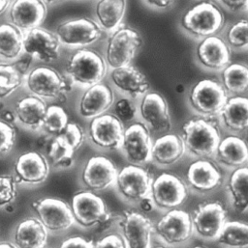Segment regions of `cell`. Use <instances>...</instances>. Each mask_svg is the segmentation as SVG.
Segmentation results:
<instances>
[{
  "label": "cell",
  "mask_w": 248,
  "mask_h": 248,
  "mask_svg": "<svg viewBox=\"0 0 248 248\" xmlns=\"http://www.w3.org/2000/svg\"><path fill=\"white\" fill-rule=\"evenodd\" d=\"M185 153L197 158L214 156L221 140L219 124L213 117H195L186 121L181 128Z\"/></svg>",
  "instance_id": "1"
},
{
  "label": "cell",
  "mask_w": 248,
  "mask_h": 248,
  "mask_svg": "<svg viewBox=\"0 0 248 248\" xmlns=\"http://www.w3.org/2000/svg\"><path fill=\"white\" fill-rule=\"evenodd\" d=\"M23 86L30 95L45 100L65 102L67 93L71 91L70 81L57 70L48 65L36 66L28 71Z\"/></svg>",
  "instance_id": "2"
},
{
  "label": "cell",
  "mask_w": 248,
  "mask_h": 248,
  "mask_svg": "<svg viewBox=\"0 0 248 248\" xmlns=\"http://www.w3.org/2000/svg\"><path fill=\"white\" fill-rule=\"evenodd\" d=\"M107 67L105 58L98 51L80 48L68 57L66 73L72 82L90 87L102 82L107 74Z\"/></svg>",
  "instance_id": "3"
},
{
  "label": "cell",
  "mask_w": 248,
  "mask_h": 248,
  "mask_svg": "<svg viewBox=\"0 0 248 248\" xmlns=\"http://www.w3.org/2000/svg\"><path fill=\"white\" fill-rule=\"evenodd\" d=\"M225 22L224 14L214 3L203 1L190 8L181 18L183 29L195 38L216 35Z\"/></svg>",
  "instance_id": "4"
},
{
  "label": "cell",
  "mask_w": 248,
  "mask_h": 248,
  "mask_svg": "<svg viewBox=\"0 0 248 248\" xmlns=\"http://www.w3.org/2000/svg\"><path fill=\"white\" fill-rule=\"evenodd\" d=\"M142 46L140 33L126 25H120L108 38L105 61L112 70L130 65Z\"/></svg>",
  "instance_id": "5"
},
{
  "label": "cell",
  "mask_w": 248,
  "mask_h": 248,
  "mask_svg": "<svg viewBox=\"0 0 248 248\" xmlns=\"http://www.w3.org/2000/svg\"><path fill=\"white\" fill-rule=\"evenodd\" d=\"M149 197L161 211L177 209L188 197V186L178 175L163 173L152 180Z\"/></svg>",
  "instance_id": "6"
},
{
  "label": "cell",
  "mask_w": 248,
  "mask_h": 248,
  "mask_svg": "<svg viewBox=\"0 0 248 248\" xmlns=\"http://www.w3.org/2000/svg\"><path fill=\"white\" fill-rule=\"evenodd\" d=\"M229 96L223 85L215 79H202L190 90L189 103L192 109L203 117L218 115Z\"/></svg>",
  "instance_id": "7"
},
{
  "label": "cell",
  "mask_w": 248,
  "mask_h": 248,
  "mask_svg": "<svg viewBox=\"0 0 248 248\" xmlns=\"http://www.w3.org/2000/svg\"><path fill=\"white\" fill-rule=\"evenodd\" d=\"M70 208L75 223L82 228H92L111 219V214L104 200L89 190L75 193Z\"/></svg>",
  "instance_id": "8"
},
{
  "label": "cell",
  "mask_w": 248,
  "mask_h": 248,
  "mask_svg": "<svg viewBox=\"0 0 248 248\" xmlns=\"http://www.w3.org/2000/svg\"><path fill=\"white\" fill-rule=\"evenodd\" d=\"M153 233L166 246H181L194 234L191 215L179 209L170 210L153 226Z\"/></svg>",
  "instance_id": "9"
},
{
  "label": "cell",
  "mask_w": 248,
  "mask_h": 248,
  "mask_svg": "<svg viewBox=\"0 0 248 248\" xmlns=\"http://www.w3.org/2000/svg\"><path fill=\"white\" fill-rule=\"evenodd\" d=\"M31 207L36 217L48 232L62 233L75 223L70 205L57 198H42L34 201Z\"/></svg>",
  "instance_id": "10"
},
{
  "label": "cell",
  "mask_w": 248,
  "mask_h": 248,
  "mask_svg": "<svg viewBox=\"0 0 248 248\" xmlns=\"http://www.w3.org/2000/svg\"><path fill=\"white\" fill-rule=\"evenodd\" d=\"M60 45L70 47H85L103 37L99 24L88 17L69 19L61 22L55 30Z\"/></svg>",
  "instance_id": "11"
},
{
  "label": "cell",
  "mask_w": 248,
  "mask_h": 248,
  "mask_svg": "<svg viewBox=\"0 0 248 248\" xmlns=\"http://www.w3.org/2000/svg\"><path fill=\"white\" fill-rule=\"evenodd\" d=\"M152 180L149 172L143 167L130 164L118 172L115 186L125 201L139 203L149 196Z\"/></svg>",
  "instance_id": "12"
},
{
  "label": "cell",
  "mask_w": 248,
  "mask_h": 248,
  "mask_svg": "<svg viewBox=\"0 0 248 248\" xmlns=\"http://www.w3.org/2000/svg\"><path fill=\"white\" fill-rule=\"evenodd\" d=\"M194 233L205 240H215L227 219V210L220 201L200 203L191 215Z\"/></svg>",
  "instance_id": "13"
},
{
  "label": "cell",
  "mask_w": 248,
  "mask_h": 248,
  "mask_svg": "<svg viewBox=\"0 0 248 248\" xmlns=\"http://www.w3.org/2000/svg\"><path fill=\"white\" fill-rule=\"evenodd\" d=\"M60 43L55 33L41 26L23 33V53L45 65L59 58Z\"/></svg>",
  "instance_id": "14"
},
{
  "label": "cell",
  "mask_w": 248,
  "mask_h": 248,
  "mask_svg": "<svg viewBox=\"0 0 248 248\" xmlns=\"http://www.w3.org/2000/svg\"><path fill=\"white\" fill-rule=\"evenodd\" d=\"M151 146L150 130L143 123H133L124 129L120 149L130 164L142 166L149 162Z\"/></svg>",
  "instance_id": "15"
},
{
  "label": "cell",
  "mask_w": 248,
  "mask_h": 248,
  "mask_svg": "<svg viewBox=\"0 0 248 248\" xmlns=\"http://www.w3.org/2000/svg\"><path fill=\"white\" fill-rule=\"evenodd\" d=\"M119 225L127 248H150L153 224L142 212L124 211Z\"/></svg>",
  "instance_id": "16"
},
{
  "label": "cell",
  "mask_w": 248,
  "mask_h": 248,
  "mask_svg": "<svg viewBox=\"0 0 248 248\" xmlns=\"http://www.w3.org/2000/svg\"><path fill=\"white\" fill-rule=\"evenodd\" d=\"M14 173L17 185H41L49 177L50 163L40 152H26L18 156L14 164Z\"/></svg>",
  "instance_id": "17"
},
{
  "label": "cell",
  "mask_w": 248,
  "mask_h": 248,
  "mask_svg": "<svg viewBox=\"0 0 248 248\" xmlns=\"http://www.w3.org/2000/svg\"><path fill=\"white\" fill-rule=\"evenodd\" d=\"M118 168L107 156H91L82 171V183L87 190L100 192L114 186Z\"/></svg>",
  "instance_id": "18"
},
{
  "label": "cell",
  "mask_w": 248,
  "mask_h": 248,
  "mask_svg": "<svg viewBox=\"0 0 248 248\" xmlns=\"http://www.w3.org/2000/svg\"><path fill=\"white\" fill-rule=\"evenodd\" d=\"M47 14V5L41 0H13L6 16L9 23L24 33L41 26Z\"/></svg>",
  "instance_id": "19"
},
{
  "label": "cell",
  "mask_w": 248,
  "mask_h": 248,
  "mask_svg": "<svg viewBox=\"0 0 248 248\" xmlns=\"http://www.w3.org/2000/svg\"><path fill=\"white\" fill-rule=\"evenodd\" d=\"M124 124L114 114H102L91 119L89 128L90 142L102 150H118L124 138Z\"/></svg>",
  "instance_id": "20"
},
{
  "label": "cell",
  "mask_w": 248,
  "mask_h": 248,
  "mask_svg": "<svg viewBox=\"0 0 248 248\" xmlns=\"http://www.w3.org/2000/svg\"><path fill=\"white\" fill-rule=\"evenodd\" d=\"M223 176L219 166L210 158H199L190 163L186 172L188 187L197 193L206 194L216 190Z\"/></svg>",
  "instance_id": "21"
},
{
  "label": "cell",
  "mask_w": 248,
  "mask_h": 248,
  "mask_svg": "<svg viewBox=\"0 0 248 248\" xmlns=\"http://www.w3.org/2000/svg\"><path fill=\"white\" fill-rule=\"evenodd\" d=\"M140 116L149 130L163 133L171 129L168 104L159 93L147 92L142 96L140 103Z\"/></svg>",
  "instance_id": "22"
},
{
  "label": "cell",
  "mask_w": 248,
  "mask_h": 248,
  "mask_svg": "<svg viewBox=\"0 0 248 248\" xmlns=\"http://www.w3.org/2000/svg\"><path fill=\"white\" fill-rule=\"evenodd\" d=\"M196 54L200 64L209 70L222 71L231 64V48L217 35L204 38L197 46Z\"/></svg>",
  "instance_id": "23"
},
{
  "label": "cell",
  "mask_w": 248,
  "mask_h": 248,
  "mask_svg": "<svg viewBox=\"0 0 248 248\" xmlns=\"http://www.w3.org/2000/svg\"><path fill=\"white\" fill-rule=\"evenodd\" d=\"M115 103V94L111 86L99 82L84 92L79 104V113L86 119H93L105 114Z\"/></svg>",
  "instance_id": "24"
},
{
  "label": "cell",
  "mask_w": 248,
  "mask_h": 248,
  "mask_svg": "<svg viewBox=\"0 0 248 248\" xmlns=\"http://www.w3.org/2000/svg\"><path fill=\"white\" fill-rule=\"evenodd\" d=\"M47 108L46 102L36 96L29 94L21 97L16 102L13 109L16 122L26 129L40 130Z\"/></svg>",
  "instance_id": "25"
},
{
  "label": "cell",
  "mask_w": 248,
  "mask_h": 248,
  "mask_svg": "<svg viewBox=\"0 0 248 248\" xmlns=\"http://www.w3.org/2000/svg\"><path fill=\"white\" fill-rule=\"evenodd\" d=\"M110 78L119 91L132 98L142 97L150 87L144 74L131 65L113 69Z\"/></svg>",
  "instance_id": "26"
},
{
  "label": "cell",
  "mask_w": 248,
  "mask_h": 248,
  "mask_svg": "<svg viewBox=\"0 0 248 248\" xmlns=\"http://www.w3.org/2000/svg\"><path fill=\"white\" fill-rule=\"evenodd\" d=\"M185 154V148L180 135L167 133L157 138L151 146L150 161L165 167L177 163Z\"/></svg>",
  "instance_id": "27"
},
{
  "label": "cell",
  "mask_w": 248,
  "mask_h": 248,
  "mask_svg": "<svg viewBox=\"0 0 248 248\" xmlns=\"http://www.w3.org/2000/svg\"><path fill=\"white\" fill-rule=\"evenodd\" d=\"M217 163L231 169L247 166L248 150L247 142L239 135L232 134L221 139L214 154Z\"/></svg>",
  "instance_id": "28"
},
{
  "label": "cell",
  "mask_w": 248,
  "mask_h": 248,
  "mask_svg": "<svg viewBox=\"0 0 248 248\" xmlns=\"http://www.w3.org/2000/svg\"><path fill=\"white\" fill-rule=\"evenodd\" d=\"M49 232L35 217L19 221L14 231L13 244L17 248H45Z\"/></svg>",
  "instance_id": "29"
},
{
  "label": "cell",
  "mask_w": 248,
  "mask_h": 248,
  "mask_svg": "<svg viewBox=\"0 0 248 248\" xmlns=\"http://www.w3.org/2000/svg\"><path fill=\"white\" fill-rule=\"evenodd\" d=\"M218 115L221 124L227 130L233 133L246 131L248 126V98L241 95L228 98Z\"/></svg>",
  "instance_id": "30"
},
{
  "label": "cell",
  "mask_w": 248,
  "mask_h": 248,
  "mask_svg": "<svg viewBox=\"0 0 248 248\" xmlns=\"http://www.w3.org/2000/svg\"><path fill=\"white\" fill-rule=\"evenodd\" d=\"M23 54V32L9 23H0V61L15 62Z\"/></svg>",
  "instance_id": "31"
},
{
  "label": "cell",
  "mask_w": 248,
  "mask_h": 248,
  "mask_svg": "<svg viewBox=\"0 0 248 248\" xmlns=\"http://www.w3.org/2000/svg\"><path fill=\"white\" fill-rule=\"evenodd\" d=\"M126 9V0H99L95 7L97 23L106 31H114L121 25Z\"/></svg>",
  "instance_id": "32"
},
{
  "label": "cell",
  "mask_w": 248,
  "mask_h": 248,
  "mask_svg": "<svg viewBox=\"0 0 248 248\" xmlns=\"http://www.w3.org/2000/svg\"><path fill=\"white\" fill-rule=\"evenodd\" d=\"M248 167L243 166L235 169L228 180L227 189L233 208L240 214L248 212Z\"/></svg>",
  "instance_id": "33"
},
{
  "label": "cell",
  "mask_w": 248,
  "mask_h": 248,
  "mask_svg": "<svg viewBox=\"0 0 248 248\" xmlns=\"http://www.w3.org/2000/svg\"><path fill=\"white\" fill-rule=\"evenodd\" d=\"M214 241L223 248H248V225L241 221H226Z\"/></svg>",
  "instance_id": "34"
},
{
  "label": "cell",
  "mask_w": 248,
  "mask_h": 248,
  "mask_svg": "<svg viewBox=\"0 0 248 248\" xmlns=\"http://www.w3.org/2000/svg\"><path fill=\"white\" fill-rule=\"evenodd\" d=\"M25 75L15 62L0 61V101H5L24 84Z\"/></svg>",
  "instance_id": "35"
},
{
  "label": "cell",
  "mask_w": 248,
  "mask_h": 248,
  "mask_svg": "<svg viewBox=\"0 0 248 248\" xmlns=\"http://www.w3.org/2000/svg\"><path fill=\"white\" fill-rule=\"evenodd\" d=\"M227 93L240 96L248 88V68L243 63L229 64L222 70V83Z\"/></svg>",
  "instance_id": "36"
},
{
  "label": "cell",
  "mask_w": 248,
  "mask_h": 248,
  "mask_svg": "<svg viewBox=\"0 0 248 248\" xmlns=\"http://www.w3.org/2000/svg\"><path fill=\"white\" fill-rule=\"evenodd\" d=\"M69 123L68 115L64 108L59 106L52 105L47 108L41 129L50 136L59 135Z\"/></svg>",
  "instance_id": "37"
},
{
  "label": "cell",
  "mask_w": 248,
  "mask_h": 248,
  "mask_svg": "<svg viewBox=\"0 0 248 248\" xmlns=\"http://www.w3.org/2000/svg\"><path fill=\"white\" fill-rule=\"evenodd\" d=\"M227 45L231 48L246 49L248 46V22L246 18L232 24L226 33Z\"/></svg>",
  "instance_id": "38"
},
{
  "label": "cell",
  "mask_w": 248,
  "mask_h": 248,
  "mask_svg": "<svg viewBox=\"0 0 248 248\" xmlns=\"http://www.w3.org/2000/svg\"><path fill=\"white\" fill-rule=\"evenodd\" d=\"M56 137H58L59 140L63 144H65L67 148H69L72 152L76 153V151L79 150L84 144L86 134L80 124L69 122L66 127L63 129V131Z\"/></svg>",
  "instance_id": "39"
},
{
  "label": "cell",
  "mask_w": 248,
  "mask_h": 248,
  "mask_svg": "<svg viewBox=\"0 0 248 248\" xmlns=\"http://www.w3.org/2000/svg\"><path fill=\"white\" fill-rule=\"evenodd\" d=\"M17 184L12 175H0V208L12 205L17 197Z\"/></svg>",
  "instance_id": "40"
},
{
  "label": "cell",
  "mask_w": 248,
  "mask_h": 248,
  "mask_svg": "<svg viewBox=\"0 0 248 248\" xmlns=\"http://www.w3.org/2000/svg\"><path fill=\"white\" fill-rule=\"evenodd\" d=\"M16 129L14 125L0 119V156L9 154L16 144Z\"/></svg>",
  "instance_id": "41"
},
{
  "label": "cell",
  "mask_w": 248,
  "mask_h": 248,
  "mask_svg": "<svg viewBox=\"0 0 248 248\" xmlns=\"http://www.w3.org/2000/svg\"><path fill=\"white\" fill-rule=\"evenodd\" d=\"M115 116L123 123L126 124L132 122L137 115V108L135 104L129 99H121L119 100L114 108Z\"/></svg>",
  "instance_id": "42"
},
{
  "label": "cell",
  "mask_w": 248,
  "mask_h": 248,
  "mask_svg": "<svg viewBox=\"0 0 248 248\" xmlns=\"http://www.w3.org/2000/svg\"><path fill=\"white\" fill-rule=\"evenodd\" d=\"M94 248H127V246L121 234L111 233L97 241Z\"/></svg>",
  "instance_id": "43"
},
{
  "label": "cell",
  "mask_w": 248,
  "mask_h": 248,
  "mask_svg": "<svg viewBox=\"0 0 248 248\" xmlns=\"http://www.w3.org/2000/svg\"><path fill=\"white\" fill-rule=\"evenodd\" d=\"M58 248H94V243L86 238L75 236L63 241Z\"/></svg>",
  "instance_id": "44"
},
{
  "label": "cell",
  "mask_w": 248,
  "mask_h": 248,
  "mask_svg": "<svg viewBox=\"0 0 248 248\" xmlns=\"http://www.w3.org/2000/svg\"><path fill=\"white\" fill-rule=\"evenodd\" d=\"M227 9L232 12L247 11L248 0H219Z\"/></svg>",
  "instance_id": "45"
},
{
  "label": "cell",
  "mask_w": 248,
  "mask_h": 248,
  "mask_svg": "<svg viewBox=\"0 0 248 248\" xmlns=\"http://www.w3.org/2000/svg\"><path fill=\"white\" fill-rule=\"evenodd\" d=\"M149 5L158 9H168L173 6L176 0H145Z\"/></svg>",
  "instance_id": "46"
},
{
  "label": "cell",
  "mask_w": 248,
  "mask_h": 248,
  "mask_svg": "<svg viewBox=\"0 0 248 248\" xmlns=\"http://www.w3.org/2000/svg\"><path fill=\"white\" fill-rule=\"evenodd\" d=\"M139 205H140V209L142 212H144V213H148L150 211H152L154 209V205H153V202L152 200L150 199V197H145L143 199H142L140 202H139Z\"/></svg>",
  "instance_id": "47"
},
{
  "label": "cell",
  "mask_w": 248,
  "mask_h": 248,
  "mask_svg": "<svg viewBox=\"0 0 248 248\" xmlns=\"http://www.w3.org/2000/svg\"><path fill=\"white\" fill-rule=\"evenodd\" d=\"M2 120H4L5 122L7 123H10V124H13L14 122H16V117H15V113L13 110H9V109H6V110H3L2 112V117L0 118Z\"/></svg>",
  "instance_id": "48"
},
{
  "label": "cell",
  "mask_w": 248,
  "mask_h": 248,
  "mask_svg": "<svg viewBox=\"0 0 248 248\" xmlns=\"http://www.w3.org/2000/svg\"><path fill=\"white\" fill-rule=\"evenodd\" d=\"M13 0H0V17L6 15Z\"/></svg>",
  "instance_id": "49"
},
{
  "label": "cell",
  "mask_w": 248,
  "mask_h": 248,
  "mask_svg": "<svg viewBox=\"0 0 248 248\" xmlns=\"http://www.w3.org/2000/svg\"><path fill=\"white\" fill-rule=\"evenodd\" d=\"M0 248H17L13 243L10 242H0Z\"/></svg>",
  "instance_id": "50"
},
{
  "label": "cell",
  "mask_w": 248,
  "mask_h": 248,
  "mask_svg": "<svg viewBox=\"0 0 248 248\" xmlns=\"http://www.w3.org/2000/svg\"><path fill=\"white\" fill-rule=\"evenodd\" d=\"M43 1L46 5H50V4H53V3H57V2H60L62 0H41Z\"/></svg>",
  "instance_id": "51"
},
{
  "label": "cell",
  "mask_w": 248,
  "mask_h": 248,
  "mask_svg": "<svg viewBox=\"0 0 248 248\" xmlns=\"http://www.w3.org/2000/svg\"><path fill=\"white\" fill-rule=\"evenodd\" d=\"M168 248L167 247H164V246H157V247H154V248Z\"/></svg>",
  "instance_id": "52"
},
{
  "label": "cell",
  "mask_w": 248,
  "mask_h": 248,
  "mask_svg": "<svg viewBox=\"0 0 248 248\" xmlns=\"http://www.w3.org/2000/svg\"><path fill=\"white\" fill-rule=\"evenodd\" d=\"M204 1H210V2H213V1H214V0H204Z\"/></svg>",
  "instance_id": "53"
},
{
  "label": "cell",
  "mask_w": 248,
  "mask_h": 248,
  "mask_svg": "<svg viewBox=\"0 0 248 248\" xmlns=\"http://www.w3.org/2000/svg\"><path fill=\"white\" fill-rule=\"evenodd\" d=\"M202 248V247H195V248Z\"/></svg>",
  "instance_id": "54"
},
{
  "label": "cell",
  "mask_w": 248,
  "mask_h": 248,
  "mask_svg": "<svg viewBox=\"0 0 248 248\" xmlns=\"http://www.w3.org/2000/svg\"></svg>",
  "instance_id": "55"
}]
</instances>
